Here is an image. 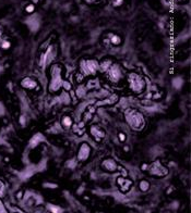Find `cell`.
I'll list each match as a JSON object with an SVG mask.
<instances>
[{"label":"cell","instance_id":"15","mask_svg":"<svg viewBox=\"0 0 191 213\" xmlns=\"http://www.w3.org/2000/svg\"><path fill=\"white\" fill-rule=\"evenodd\" d=\"M109 42L111 45L114 46H119L122 42L121 37L117 34H110V37H109Z\"/></svg>","mask_w":191,"mask_h":213},{"label":"cell","instance_id":"9","mask_svg":"<svg viewBox=\"0 0 191 213\" xmlns=\"http://www.w3.org/2000/svg\"><path fill=\"white\" fill-rule=\"evenodd\" d=\"M100 166L103 169L104 171L106 172H116L118 170V163L115 161L114 159H111V158H106V159H104L102 161V163H100Z\"/></svg>","mask_w":191,"mask_h":213},{"label":"cell","instance_id":"4","mask_svg":"<svg viewBox=\"0 0 191 213\" xmlns=\"http://www.w3.org/2000/svg\"><path fill=\"white\" fill-rule=\"evenodd\" d=\"M80 73L84 76H94L98 71V61L95 59H82L80 61Z\"/></svg>","mask_w":191,"mask_h":213},{"label":"cell","instance_id":"27","mask_svg":"<svg viewBox=\"0 0 191 213\" xmlns=\"http://www.w3.org/2000/svg\"><path fill=\"white\" fill-rule=\"evenodd\" d=\"M41 0H32V4H38Z\"/></svg>","mask_w":191,"mask_h":213},{"label":"cell","instance_id":"5","mask_svg":"<svg viewBox=\"0 0 191 213\" xmlns=\"http://www.w3.org/2000/svg\"><path fill=\"white\" fill-rule=\"evenodd\" d=\"M105 73L107 80L111 84H118L125 78V71L118 63H113Z\"/></svg>","mask_w":191,"mask_h":213},{"label":"cell","instance_id":"12","mask_svg":"<svg viewBox=\"0 0 191 213\" xmlns=\"http://www.w3.org/2000/svg\"><path fill=\"white\" fill-rule=\"evenodd\" d=\"M111 64H113V61L110 59H104L100 62H98V71L105 73L108 68H110Z\"/></svg>","mask_w":191,"mask_h":213},{"label":"cell","instance_id":"23","mask_svg":"<svg viewBox=\"0 0 191 213\" xmlns=\"http://www.w3.org/2000/svg\"><path fill=\"white\" fill-rule=\"evenodd\" d=\"M4 184L0 181V197L4 196Z\"/></svg>","mask_w":191,"mask_h":213},{"label":"cell","instance_id":"24","mask_svg":"<svg viewBox=\"0 0 191 213\" xmlns=\"http://www.w3.org/2000/svg\"><path fill=\"white\" fill-rule=\"evenodd\" d=\"M118 138H119V141L123 142V141L126 140V135H125L123 133H119L118 134Z\"/></svg>","mask_w":191,"mask_h":213},{"label":"cell","instance_id":"13","mask_svg":"<svg viewBox=\"0 0 191 213\" xmlns=\"http://www.w3.org/2000/svg\"><path fill=\"white\" fill-rule=\"evenodd\" d=\"M73 125V120L71 116H69V115H65L63 118H61V126L62 127H65L66 129H69L71 128Z\"/></svg>","mask_w":191,"mask_h":213},{"label":"cell","instance_id":"11","mask_svg":"<svg viewBox=\"0 0 191 213\" xmlns=\"http://www.w3.org/2000/svg\"><path fill=\"white\" fill-rule=\"evenodd\" d=\"M90 134L97 141H100L105 137V132L96 124H93V125L90 126Z\"/></svg>","mask_w":191,"mask_h":213},{"label":"cell","instance_id":"18","mask_svg":"<svg viewBox=\"0 0 191 213\" xmlns=\"http://www.w3.org/2000/svg\"><path fill=\"white\" fill-rule=\"evenodd\" d=\"M35 11V4H29L25 6V12L31 14V13H33Z\"/></svg>","mask_w":191,"mask_h":213},{"label":"cell","instance_id":"17","mask_svg":"<svg viewBox=\"0 0 191 213\" xmlns=\"http://www.w3.org/2000/svg\"><path fill=\"white\" fill-rule=\"evenodd\" d=\"M47 208H48V210H49L51 213H63V210L61 209L60 207H58V205H47Z\"/></svg>","mask_w":191,"mask_h":213},{"label":"cell","instance_id":"19","mask_svg":"<svg viewBox=\"0 0 191 213\" xmlns=\"http://www.w3.org/2000/svg\"><path fill=\"white\" fill-rule=\"evenodd\" d=\"M0 47H1V49H4V50L10 49V47H11V42H9V40H4V42H1Z\"/></svg>","mask_w":191,"mask_h":213},{"label":"cell","instance_id":"7","mask_svg":"<svg viewBox=\"0 0 191 213\" xmlns=\"http://www.w3.org/2000/svg\"><path fill=\"white\" fill-rule=\"evenodd\" d=\"M56 53H57V50H56V47L53 45H50L45 52L42 53V57H41V61H39V65L44 68L46 65L50 63L51 61L56 58Z\"/></svg>","mask_w":191,"mask_h":213},{"label":"cell","instance_id":"2","mask_svg":"<svg viewBox=\"0 0 191 213\" xmlns=\"http://www.w3.org/2000/svg\"><path fill=\"white\" fill-rule=\"evenodd\" d=\"M61 72H62V66L59 64L53 65L50 68V82L48 86L50 92H57L63 86V78Z\"/></svg>","mask_w":191,"mask_h":213},{"label":"cell","instance_id":"8","mask_svg":"<svg viewBox=\"0 0 191 213\" xmlns=\"http://www.w3.org/2000/svg\"><path fill=\"white\" fill-rule=\"evenodd\" d=\"M91 146L88 142L80 144L79 148H78V152H76V160L79 162H85L86 160H88V158L91 156Z\"/></svg>","mask_w":191,"mask_h":213},{"label":"cell","instance_id":"29","mask_svg":"<svg viewBox=\"0 0 191 213\" xmlns=\"http://www.w3.org/2000/svg\"><path fill=\"white\" fill-rule=\"evenodd\" d=\"M0 35H1V30H0Z\"/></svg>","mask_w":191,"mask_h":213},{"label":"cell","instance_id":"3","mask_svg":"<svg viewBox=\"0 0 191 213\" xmlns=\"http://www.w3.org/2000/svg\"><path fill=\"white\" fill-rule=\"evenodd\" d=\"M127 82H128L130 90L134 92V94H137V95L143 92L145 87H146V83H145L144 78L138 73H129L128 77H127Z\"/></svg>","mask_w":191,"mask_h":213},{"label":"cell","instance_id":"6","mask_svg":"<svg viewBox=\"0 0 191 213\" xmlns=\"http://www.w3.org/2000/svg\"><path fill=\"white\" fill-rule=\"evenodd\" d=\"M150 175H152L153 177H164L168 174V169L163 165V163L160 162V160H155L153 161L152 163L150 164L148 167Z\"/></svg>","mask_w":191,"mask_h":213},{"label":"cell","instance_id":"1","mask_svg":"<svg viewBox=\"0 0 191 213\" xmlns=\"http://www.w3.org/2000/svg\"><path fill=\"white\" fill-rule=\"evenodd\" d=\"M125 118L128 125L134 130H141L145 125L144 116L135 109H128L125 112Z\"/></svg>","mask_w":191,"mask_h":213},{"label":"cell","instance_id":"10","mask_svg":"<svg viewBox=\"0 0 191 213\" xmlns=\"http://www.w3.org/2000/svg\"><path fill=\"white\" fill-rule=\"evenodd\" d=\"M20 86L27 90H35L38 88V82L33 77H24L20 82Z\"/></svg>","mask_w":191,"mask_h":213},{"label":"cell","instance_id":"16","mask_svg":"<svg viewBox=\"0 0 191 213\" xmlns=\"http://www.w3.org/2000/svg\"><path fill=\"white\" fill-rule=\"evenodd\" d=\"M139 188H140V190L143 191V193L148 191V190L150 189V183L148 182L146 179H142V181L139 182Z\"/></svg>","mask_w":191,"mask_h":213},{"label":"cell","instance_id":"21","mask_svg":"<svg viewBox=\"0 0 191 213\" xmlns=\"http://www.w3.org/2000/svg\"><path fill=\"white\" fill-rule=\"evenodd\" d=\"M43 187H44V188H50V189H53V188H57L58 185L57 184H53V183H44Z\"/></svg>","mask_w":191,"mask_h":213},{"label":"cell","instance_id":"20","mask_svg":"<svg viewBox=\"0 0 191 213\" xmlns=\"http://www.w3.org/2000/svg\"><path fill=\"white\" fill-rule=\"evenodd\" d=\"M123 4V0H111V6L114 8H119Z\"/></svg>","mask_w":191,"mask_h":213},{"label":"cell","instance_id":"26","mask_svg":"<svg viewBox=\"0 0 191 213\" xmlns=\"http://www.w3.org/2000/svg\"><path fill=\"white\" fill-rule=\"evenodd\" d=\"M148 167H149V165H148V164H143V165H142V171H148Z\"/></svg>","mask_w":191,"mask_h":213},{"label":"cell","instance_id":"25","mask_svg":"<svg viewBox=\"0 0 191 213\" xmlns=\"http://www.w3.org/2000/svg\"><path fill=\"white\" fill-rule=\"evenodd\" d=\"M22 197H23V191H19V193L16 194V198H18V199H21Z\"/></svg>","mask_w":191,"mask_h":213},{"label":"cell","instance_id":"22","mask_svg":"<svg viewBox=\"0 0 191 213\" xmlns=\"http://www.w3.org/2000/svg\"><path fill=\"white\" fill-rule=\"evenodd\" d=\"M182 84V80H181V78H175L174 80V87H176V88H179L180 87V85Z\"/></svg>","mask_w":191,"mask_h":213},{"label":"cell","instance_id":"14","mask_svg":"<svg viewBox=\"0 0 191 213\" xmlns=\"http://www.w3.org/2000/svg\"><path fill=\"white\" fill-rule=\"evenodd\" d=\"M118 98H119L118 95H117V94H114V95H111L109 98H107L106 100L100 101V102H98L97 104H98V106H100V104H105V103H106V104H114L115 102L118 101Z\"/></svg>","mask_w":191,"mask_h":213},{"label":"cell","instance_id":"28","mask_svg":"<svg viewBox=\"0 0 191 213\" xmlns=\"http://www.w3.org/2000/svg\"><path fill=\"white\" fill-rule=\"evenodd\" d=\"M88 2H93V1H95V0H86Z\"/></svg>","mask_w":191,"mask_h":213}]
</instances>
